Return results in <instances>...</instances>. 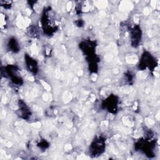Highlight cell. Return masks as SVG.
Segmentation results:
<instances>
[{
    "label": "cell",
    "mask_w": 160,
    "mask_h": 160,
    "mask_svg": "<svg viewBox=\"0 0 160 160\" xmlns=\"http://www.w3.org/2000/svg\"><path fill=\"white\" fill-rule=\"evenodd\" d=\"M41 24L44 33L49 36L54 34L58 30V25L50 8L44 9L41 18Z\"/></svg>",
    "instance_id": "cell-1"
},
{
    "label": "cell",
    "mask_w": 160,
    "mask_h": 160,
    "mask_svg": "<svg viewBox=\"0 0 160 160\" xmlns=\"http://www.w3.org/2000/svg\"><path fill=\"white\" fill-rule=\"evenodd\" d=\"M106 149V140L102 137L96 138L91 142L89 152V156L96 157L101 156L105 151Z\"/></svg>",
    "instance_id": "cell-2"
},
{
    "label": "cell",
    "mask_w": 160,
    "mask_h": 160,
    "mask_svg": "<svg viewBox=\"0 0 160 160\" xmlns=\"http://www.w3.org/2000/svg\"><path fill=\"white\" fill-rule=\"evenodd\" d=\"M5 72L7 76L11 79V82L16 85H21L22 83V79L19 73V69L15 65H8L5 68Z\"/></svg>",
    "instance_id": "cell-3"
},
{
    "label": "cell",
    "mask_w": 160,
    "mask_h": 160,
    "mask_svg": "<svg viewBox=\"0 0 160 160\" xmlns=\"http://www.w3.org/2000/svg\"><path fill=\"white\" fill-rule=\"evenodd\" d=\"M139 67L141 70H144L146 68L153 70L156 67V60L151 54L148 52H144L141 57Z\"/></svg>",
    "instance_id": "cell-4"
},
{
    "label": "cell",
    "mask_w": 160,
    "mask_h": 160,
    "mask_svg": "<svg viewBox=\"0 0 160 160\" xmlns=\"http://www.w3.org/2000/svg\"><path fill=\"white\" fill-rule=\"evenodd\" d=\"M118 98L115 95H111L104 99L102 103V106L108 112L114 114L118 111Z\"/></svg>",
    "instance_id": "cell-5"
},
{
    "label": "cell",
    "mask_w": 160,
    "mask_h": 160,
    "mask_svg": "<svg viewBox=\"0 0 160 160\" xmlns=\"http://www.w3.org/2000/svg\"><path fill=\"white\" fill-rule=\"evenodd\" d=\"M142 38V31L138 25L134 26L131 31V41L133 47H137L141 42Z\"/></svg>",
    "instance_id": "cell-6"
},
{
    "label": "cell",
    "mask_w": 160,
    "mask_h": 160,
    "mask_svg": "<svg viewBox=\"0 0 160 160\" xmlns=\"http://www.w3.org/2000/svg\"><path fill=\"white\" fill-rule=\"evenodd\" d=\"M25 64L28 71L31 74L35 75L38 71V64L36 61L29 56L28 54L24 56Z\"/></svg>",
    "instance_id": "cell-7"
},
{
    "label": "cell",
    "mask_w": 160,
    "mask_h": 160,
    "mask_svg": "<svg viewBox=\"0 0 160 160\" xmlns=\"http://www.w3.org/2000/svg\"><path fill=\"white\" fill-rule=\"evenodd\" d=\"M81 50L89 57L93 56L96 49L95 42L92 41H86L79 44Z\"/></svg>",
    "instance_id": "cell-8"
},
{
    "label": "cell",
    "mask_w": 160,
    "mask_h": 160,
    "mask_svg": "<svg viewBox=\"0 0 160 160\" xmlns=\"http://www.w3.org/2000/svg\"><path fill=\"white\" fill-rule=\"evenodd\" d=\"M19 116L24 119H28L30 118L31 112L28 105L22 100L19 101Z\"/></svg>",
    "instance_id": "cell-9"
},
{
    "label": "cell",
    "mask_w": 160,
    "mask_h": 160,
    "mask_svg": "<svg viewBox=\"0 0 160 160\" xmlns=\"http://www.w3.org/2000/svg\"><path fill=\"white\" fill-rule=\"evenodd\" d=\"M8 47L10 51L12 52H17L19 51V44L16 39V38H11L9 39L8 43Z\"/></svg>",
    "instance_id": "cell-10"
},
{
    "label": "cell",
    "mask_w": 160,
    "mask_h": 160,
    "mask_svg": "<svg viewBox=\"0 0 160 160\" xmlns=\"http://www.w3.org/2000/svg\"><path fill=\"white\" fill-rule=\"evenodd\" d=\"M38 146L39 147V148L41 149H46V148H48L49 146V143L46 141L45 140L41 141L39 142V143L38 144Z\"/></svg>",
    "instance_id": "cell-11"
}]
</instances>
